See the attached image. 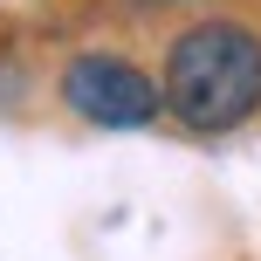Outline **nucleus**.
<instances>
[{
  "mask_svg": "<svg viewBox=\"0 0 261 261\" xmlns=\"http://www.w3.org/2000/svg\"><path fill=\"white\" fill-rule=\"evenodd\" d=\"M62 103L76 110L83 124H103V130H138L158 117V103H165V90H158L151 76H144L138 62H124V55H76V62L62 69Z\"/></svg>",
  "mask_w": 261,
  "mask_h": 261,
  "instance_id": "2",
  "label": "nucleus"
},
{
  "mask_svg": "<svg viewBox=\"0 0 261 261\" xmlns=\"http://www.w3.org/2000/svg\"><path fill=\"white\" fill-rule=\"evenodd\" d=\"M165 110L186 130H234L261 110V41L234 21H199L165 55Z\"/></svg>",
  "mask_w": 261,
  "mask_h": 261,
  "instance_id": "1",
  "label": "nucleus"
}]
</instances>
